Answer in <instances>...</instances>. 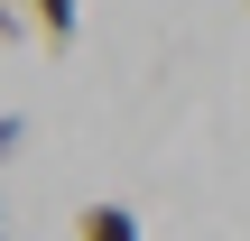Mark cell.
<instances>
[{"instance_id":"1","label":"cell","mask_w":250,"mask_h":241,"mask_svg":"<svg viewBox=\"0 0 250 241\" xmlns=\"http://www.w3.org/2000/svg\"><path fill=\"white\" fill-rule=\"evenodd\" d=\"M74 241H139V214L130 204H83L74 214Z\"/></svg>"},{"instance_id":"2","label":"cell","mask_w":250,"mask_h":241,"mask_svg":"<svg viewBox=\"0 0 250 241\" xmlns=\"http://www.w3.org/2000/svg\"><path fill=\"white\" fill-rule=\"evenodd\" d=\"M28 28H37L46 46H74V28H83V0H28Z\"/></svg>"},{"instance_id":"3","label":"cell","mask_w":250,"mask_h":241,"mask_svg":"<svg viewBox=\"0 0 250 241\" xmlns=\"http://www.w3.org/2000/svg\"><path fill=\"white\" fill-rule=\"evenodd\" d=\"M28 149V111H0V158H19Z\"/></svg>"},{"instance_id":"4","label":"cell","mask_w":250,"mask_h":241,"mask_svg":"<svg viewBox=\"0 0 250 241\" xmlns=\"http://www.w3.org/2000/svg\"><path fill=\"white\" fill-rule=\"evenodd\" d=\"M19 19H28V9H19V0H0V46L19 37Z\"/></svg>"},{"instance_id":"5","label":"cell","mask_w":250,"mask_h":241,"mask_svg":"<svg viewBox=\"0 0 250 241\" xmlns=\"http://www.w3.org/2000/svg\"><path fill=\"white\" fill-rule=\"evenodd\" d=\"M0 241H9V214H0Z\"/></svg>"}]
</instances>
